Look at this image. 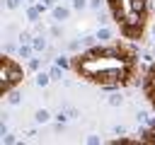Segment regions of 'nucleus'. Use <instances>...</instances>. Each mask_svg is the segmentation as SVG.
Listing matches in <instances>:
<instances>
[{"label": "nucleus", "instance_id": "obj_1", "mask_svg": "<svg viewBox=\"0 0 155 145\" xmlns=\"http://www.w3.org/2000/svg\"><path fill=\"white\" fill-rule=\"evenodd\" d=\"M73 65L82 77H87L92 82H99L104 87H116L126 77H131V58L124 51H114V48L87 51Z\"/></svg>", "mask_w": 155, "mask_h": 145}, {"label": "nucleus", "instance_id": "obj_2", "mask_svg": "<svg viewBox=\"0 0 155 145\" xmlns=\"http://www.w3.org/2000/svg\"><path fill=\"white\" fill-rule=\"evenodd\" d=\"M19 80H22V70H19L10 58H5L2 65H0V89H2V92H10V87L17 85Z\"/></svg>", "mask_w": 155, "mask_h": 145}, {"label": "nucleus", "instance_id": "obj_3", "mask_svg": "<svg viewBox=\"0 0 155 145\" xmlns=\"http://www.w3.org/2000/svg\"><path fill=\"white\" fill-rule=\"evenodd\" d=\"M97 41H99V44H107V41H111V29L102 27V29L97 31Z\"/></svg>", "mask_w": 155, "mask_h": 145}, {"label": "nucleus", "instance_id": "obj_4", "mask_svg": "<svg viewBox=\"0 0 155 145\" xmlns=\"http://www.w3.org/2000/svg\"><path fill=\"white\" fill-rule=\"evenodd\" d=\"M53 19H58V22L68 19V7H53Z\"/></svg>", "mask_w": 155, "mask_h": 145}, {"label": "nucleus", "instance_id": "obj_5", "mask_svg": "<svg viewBox=\"0 0 155 145\" xmlns=\"http://www.w3.org/2000/svg\"><path fill=\"white\" fill-rule=\"evenodd\" d=\"M48 80H51V72H39L34 82H36V87H46V85H48Z\"/></svg>", "mask_w": 155, "mask_h": 145}, {"label": "nucleus", "instance_id": "obj_6", "mask_svg": "<svg viewBox=\"0 0 155 145\" xmlns=\"http://www.w3.org/2000/svg\"><path fill=\"white\" fill-rule=\"evenodd\" d=\"M31 46H34V51H46V39L44 36H36L31 41Z\"/></svg>", "mask_w": 155, "mask_h": 145}, {"label": "nucleus", "instance_id": "obj_7", "mask_svg": "<svg viewBox=\"0 0 155 145\" xmlns=\"http://www.w3.org/2000/svg\"><path fill=\"white\" fill-rule=\"evenodd\" d=\"M34 118H36V121H39V123H46V121H48V118H51V116H48V111H46V109H39V111H36V114H34Z\"/></svg>", "mask_w": 155, "mask_h": 145}, {"label": "nucleus", "instance_id": "obj_8", "mask_svg": "<svg viewBox=\"0 0 155 145\" xmlns=\"http://www.w3.org/2000/svg\"><path fill=\"white\" fill-rule=\"evenodd\" d=\"M39 10H41V7H29V10H27V17H29L31 22H36V19H39Z\"/></svg>", "mask_w": 155, "mask_h": 145}, {"label": "nucleus", "instance_id": "obj_9", "mask_svg": "<svg viewBox=\"0 0 155 145\" xmlns=\"http://www.w3.org/2000/svg\"><path fill=\"white\" fill-rule=\"evenodd\" d=\"M31 48H34V46H22V44H19V56H22V58H29Z\"/></svg>", "mask_w": 155, "mask_h": 145}, {"label": "nucleus", "instance_id": "obj_10", "mask_svg": "<svg viewBox=\"0 0 155 145\" xmlns=\"http://www.w3.org/2000/svg\"><path fill=\"white\" fill-rule=\"evenodd\" d=\"M87 5H90L87 0H73V10H85Z\"/></svg>", "mask_w": 155, "mask_h": 145}, {"label": "nucleus", "instance_id": "obj_11", "mask_svg": "<svg viewBox=\"0 0 155 145\" xmlns=\"http://www.w3.org/2000/svg\"><path fill=\"white\" fill-rule=\"evenodd\" d=\"M121 102H124V99H121L119 94H111V97H109V104H111V106H119Z\"/></svg>", "mask_w": 155, "mask_h": 145}, {"label": "nucleus", "instance_id": "obj_12", "mask_svg": "<svg viewBox=\"0 0 155 145\" xmlns=\"http://www.w3.org/2000/svg\"><path fill=\"white\" fill-rule=\"evenodd\" d=\"M51 77H53V80H61V65L51 68Z\"/></svg>", "mask_w": 155, "mask_h": 145}, {"label": "nucleus", "instance_id": "obj_13", "mask_svg": "<svg viewBox=\"0 0 155 145\" xmlns=\"http://www.w3.org/2000/svg\"><path fill=\"white\" fill-rule=\"evenodd\" d=\"M19 97H22L19 92H12V94H10V104H19Z\"/></svg>", "mask_w": 155, "mask_h": 145}, {"label": "nucleus", "instance_id": "obj_14", "mask_svg": "<svg viewBox=\"0 0 155 145\" xmlns=\"http://www.w3.org/2000/svg\"><path fill=\"white\" fill-rule=\"evenodd\" d=\"M102 5H104L102 0H90V7H92V10H102Z\"/></svg>", "mask_w": 155, "mask_h": 145}, {"label": "nucleus", "instance_id": "obj_15", "mask_svg": "<svg viewBox=\"0 0 155 145\" xmlns=\"http://www.w3.org/2000/svg\"><path fill=\"white\" fill-rule=\"evenodd\" d=\"M5 5H7V10H15L19 5V0H5Z\"/></svg>", "mask_w": 155, "mask_h": 145}, {"label": "nucleus", "instance_id": "obj_16", "mask_svg": "<svg viewBox=\"0 0 155 145\" xmlns=\"http://www.w3.org/2000/svg\"><path fill=\"white\" fill-rule=\"evenodd\" d=\"M56 65H61V68H68V65H70V63H68V58H63V56H61V58H58V63H56Z\"/></svg>", "mask_w": 155, "mask_h": 145}, {"label": "nucleus", "instance_id": "obj_17", "mask_svg": "<svg viewBox=\"0 0 155 145\" xmlns=\"http://www.w3.org/2000/svg\"><path fill=\"white\" fill-rule=\"evenodd\" d=\"M51 36H61V27H51Z\"/></svg>", "mask_w": 155, "mask_h": 145}, {"label": "nucleus", "instance_id": "obj_18", "mask_svg": "<svg viewBox=\"0 0 155 145\" xmlns=\"http://www.w3.org/2000/svg\"><path fill=\"white\" fill-rule=\"evenodd\" d=\"M56 0H41V5H53Z\"/></svg>", "mask_w": 155, "mask_h": 145}]
</instances>
